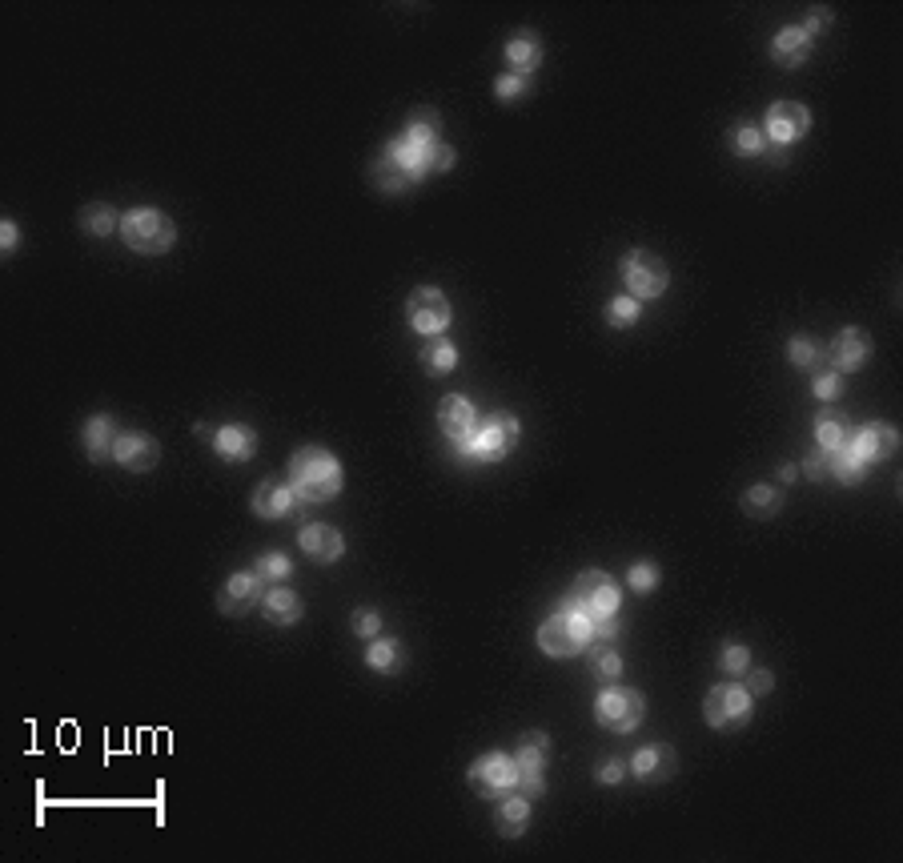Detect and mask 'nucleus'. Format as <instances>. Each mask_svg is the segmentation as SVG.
Segmentation results:
<instances>
[{
    "label": "nucleus",
    "mask_w": 903,
    "mask_h": 863,
    "mask_svg": "<svg viewBox=\"0 0 903 863\" xmlns=\"http://www.w3.org/2000/svg\"><path fill=\"white\" fill-rule=\"evenodd\" d=\"M414 181H426L430 173H442V169H454L458 153L442 141V117L434 109H418L406 125V133L398 141H390L386 149Z\"/></svg>",
    "instance_id": "1"
},
{
    "label": "nucleus",
    "mask_w": 903,
    "mask_h": 863,
    "mask_svg": "<svg viewBox=\"0 0 903 863\" xmlns=\"http://www.w3.org/2000/svg\"><path fill=\"white\" fill-rule=\"evenodd\" d=\"M289 482L297 502H330L342 494V462L322 446H301L289 458Z\"/></svg>",
    "instance_id": "2"
},
{
    "label": "nucleus",
    "mask_w": 903,
    "mask_h": 863,
    "mask_svg": "<svg viewBox=\"0 0 903 863\" xmlns=\"http://www.w3.org/2000/svg\"><path fill=\"white\" fill-rule=\"evenodd\" d=\"M518 438H522V422H518L514 414L498 410V414H490L462 446H454V454H458L462 462H502V458L518 446Z\"/></svg>",
    "instance_id": "3"
},
{
    "label": "nucleus",
    "mask_w": 903,
    "mask_h": 863,
    "mask_svg": "<svg viewBox=\"0 0 903 863\" xmlns=\"http://www.w3.org/2000/svg\"><path fill=\"white\" fill-rule=\"evenodd\" d=\"M619 603H623V595H619V587H615V579H611L607 570H582L578 579L570 583L566 599H562V607L586 615L590 623L619 615Z\"/></svg>",
    "instance_id": "4"
},
{
    "label": "nucleus",
    "mask_w": 903,
    "mask_h": 863,
    "mask_svg": "<svg viewBox=\"0 0 903 863\" xmlns=\"http://www.w3.org/2000/svg\"><path fill=\"white\" fill-rule=\"evenodd\" d=\"M594 643V623L570 607H562L558 615H550L542 627H538V647L550 655V659H570V655H582L586 647Z\"/></svg>",
    "instance_id": "5"
},
{
    "label": "nucleus",
    "mask_w": 903,
    "mask_h": 863,
    "mask_svg": "<svg viewBox=\"0 0 903 863\" xmlns=\"http://www.w3.org/2000/svg\"><path fill=\"white\" fill-rule=\"evenodd\" d=\"M121 237H125L129 249L157 257V253H169V249H173L177 225H173L165 213H157L153 205H141V209H133V213L121 217Z\"/></svg>",
    "instance_id": "6"
},
{
    "label": "nucleus",
    "mask_w": 903,
    "mask_h": 863,
    "mask_svg": "<svg viewBox=\"0 0 903 863\" xmlns=\"http://www.w3.org/2000/svg\"><path fill=\"white\" fill-rule=\"evenodd\" d=\"M643 715H647V699L635 687L611 683L607 691H598V699H594V719L607 727V731H615V735H631L643 723Z\"/></svg>",
    "instance_id": "7"
},
{
    "label": "nucleus",
    "mask_w": 903,
    "mask_h": 863,
    "mask_svg": "<svg viewBox=\"0 0 903 863\" xmlns=\"http://www.w3.org/2000/svg\"><path fill=\"white\" fill-rule=\"evenodd\" d=\"M619 273H623V281H627L631 298H639V302L663 298V294H667V281H671L667 261H663L659 253H651V249H631V253L623 257Z\"/></svg>",
    "instance_id": "8"
},
{
    "label": "nucleus",
    "mask_w": 903,
    "mask_h": 863,
    "mask_svg": "<svg viewBox=\"0 0 903 863\" xmlns=\"http://www.w3.org/2000/svg\"><path fill=\"white\" fill-rule=\"evenodd\" d=\"M474 795L482 799H506L510 791H518V763L506 755V751H486L470 763L466 771Z\"/></svg>",
    "instance_id": "9"
},
{
    "label": "nucleus",
    "mask_w": 903,
    "mask_h": 863,
    "mask_svg": "<svg viewBox=\"0 0 903 863\" xmlns=\"http://www.w3.org/2000/svg\"><path fill=\"white\" fill-rule=\"evenodd\" d=\"M755 711V699L747 687H735V683H723V687H711L707 699H703V719L715 727V731H735L751 719Z\"/></svg>",
    "instance_id": "10"
},
{
    "label": "nucleus",
    "mask_w": 903,
    "mask_h": 863,
    "mask_svg": "<svg viewBox=\"0 0 903 863\" xmlns=\"http://www.w3.org/2000/svg\"><path fill=\"white\" fill-rule=\"evenodd\" d=\"M406 322L422 338H442L450 330V302L438 285H422L406 298Z\"/></svg>",
    "instance_id": "11"
},
{
    "label": "nucleus",
    "mask_w": 903,
    "mask_h": 863,
    "mask_svg": "<svg viewBox=\"0 0 903 863\" xmlns=\"http://www.w3.org/2000/svg\"><path fill=\"white\" fill-rule=\"evenodd\" d=\"M546 759H550V735L542 731H526L518 739V791L538 799L546 791Z\"/></svg>",
    "instance_id": "12"
},
{
    "label": "nucleus",
    "mask_w": 903,
    "mask_h": 863,
    "mask_svg": "<svg viewBox=\"0 0 903 863\" xmlns=\"http://www.w3.org/2000/svg\"><path fill=\"white\" fill-rule=\"evenodd\" d=\"M811 129V109L799 105V101H775L767 109V121H763V137L767 145H795L799 137H807Z\"/></svg>",
    "instance_id": "13"
},
{
    "label": "nucleus",
    "mask_w": 903,
    "mask_h": 863,
    "mask_svg": "<svg viewBox=\"0 0 903 863\" xmlns=\"http://www.w3.org/2000/svg\"><path fill=\"white\" fill-rule=\"evenodd\" d=\"M895 446H899V434H895L891 422H867V426L851 430V450H855V458H859L863 466L887 462V458L895 454Z\"/></svg>",
    "instance_id": "14"
},
{
    "label": "nucleus",
    "mask_w": 903,
    "mask_h": 863,
    "mask_svg": "<svg viewBox=\"0 0 903 863\" xmlns=\"http://www.w3.org/2000/svg\"><path fill=\"white\" fill-rule=\"evenodd\" d=\"M438 426H442V434H446L454 446H462V442L478 430V410H474V402H470L466 394H446L442 406H438Z\"/></svg>",
    "instance_id": "15"
},
{
    "label": "nucleus",
    "mask_w": 903,
    "mask_h": 863,
    "mask_svg": "<svg viewBox=\"0 0 903 863\" xmlns=\"http://www.w3.org/2000/svg\"><path fill=\"white\" fill-rule=\"evenodd\" d=\"M631 771H635V779H643V783H667V779H675V771H679V751H675L671 743L639 747L635 759H631Z\"/></svg>",
    "instance_id": "16"
},
{
    "label": "nucleus",
    "mask_w": 903,
    "mask_h": 863,
    "mask_svg": "<svg viewBox=\"0 0 903 863\" xmlns=\"http://www.w3.org/2000/svg\"><path fill=\"white\" fill-rule=\"evenodd\" d=\"M113 458H117V466H125V470H133V474H149V470L157 466V458H161V446H157L149 434L129 430V434H117Z\"/></svg>",
    "instance_id": "17"
},
{
    "label": "nucleus",
    "mask_w": 903,
    "mask_h": 863,
    "mask_svg": "<svg viewBox=\"0 0 903 863\" xmlns=\"http://www.w3.org/2000/svg\"><path fill=\"white\" fill-rule=\"evenodd\" d=\"M257 599H261V570H241L225 579L217 607H221V615H245Z\"/></svg>",
    "instance_id": "18"
},
{
    "label": "nucleus",
    "mask_w": 903,
    "mask_h": 863,
    "mask_svg": "<svg viewBox=\"0 0 903 863\" xmlns=\"http://www.w3.org/2000/svg\"><path fill=\"white\" fill-rule=\"evenodd\" d=\"M301 554L314 558V562H338L346 554V538L338 526H326V522H310L306 530H301Z\"/></svg>",
    "instance_id": "19"
},
{
    "label": "nucleus",
    "mask_w": 903,
    "mask_h": 863,
    "mask_svg": "<svg viewBox=\"0 0 903 863\" xmlns=\"http://www.w3.org/2000/svg\"><path fill=\"white\" fill-rule=\"evenodd\" d=\"M871 358V338L859 330V326H847L835 342H831V350H827V366L831 370H859L863 362Z\"/></svg>",
    "instance_id": "20"
},
{
    "label": "nucleus",
    "mask_w": 903,
    "mask_h": 863,
    "mask_svg": "<svg viewBox=\"0 0 903 863\" xmlns=\"http://www.w3.org/2000/svg\"><path fill=\"white\" fill-rule=\"evenodd\" d=\"M253 514L257 518H269V522H277V518H285L293 506H297V494H293V486H285V482H277V478H265V482H257L253 486Z\"/></svg>",
    "instance_id": "21"
},
{
    "label": "nucleus",
    "mask_w": 903,
    "mask_h": 863,
    "mask_svg": "<svg viewBox=\"0 0 903 863\" xmlns=\"http://www.w3.org/2000/svg\"><path fill=\"white\" fill-rule=\"evenodd\" d=\"M213 450L225 462H249L257 454V430L245 422H229V426L213 430Z\"/></svg>",
    "instance_id": "22"
},
{
    "label": "nucleus",
    "mask_w": 903,
    "mask_h": 863,
    "mask_svg": "<svg viewBox=\"0 0 903 863\" xmlns=\"http://www.w3.org/2000/svg\"><path fill=\"white\" fill-rule=\"evenodd\" d=\"M811 57V37L803 33V25H791V29H779L775 41H771V61L779 69H799L807 65Z\"/></svg>",
    "instance_id": "23"
},
{
    "label": "nucleus",
    "mask_w": 903,
    "mask_h": 863,
    "mask_svg": "<svg viewBox=\"0 0 903 863\" xmlns=\"http://www.w3.org/2000/svg\"><path fill=\"white\" fill-rule=\"evenodd\" d=\"M261 615H265L273 627H293L301 615H306V607H301V599H297L293 591L273 587V591H265V599H261Z\"/></svg>",
    "instance_id": "24"
},
{
    "label": "nucleus",
    "mask_w": 903,
    "mask_h": 863,
    "mask_svg": "<svg viewBox=\"0 0 903 863\" xmlns=\"http://www.w3.org/2000/svg\"><path fill=\"white\" fill-rule=\"evenodd\" d=\"M526 827H530V795L510 791L506 799H498V831L506 839H518L526 835Z\"/></svg>",
    "instance_id": "25"
},
{
    "label": "nucleus",
    "mask_w": 903,
    "mask_h": 863,
    "mask_svg": "<svg viewBox=\"0 0 903 863\" xmlns=\"http://www.w3.org/2000/svg\"><path fill=\"white\" fill-rule=\"evenodd\" d=\"M117 422L109 418V414H93L89 422H85V450H89V458L93 462H105L109 454H113V446H117Z\"/></svg>",
    "instance_id": "26"
},
{
    "label": "nucleus",
    "mask_w": 903,
    "mask_h": 863,
    "mask_svg": "<svg viewBox=\"0 0 903 863\" xmlns=\"http://www.w3.org/2000/svg\"><path fill=\"white\" fill-rule=\"evenodd\" d=\"M506 61L526 77V73H534L538 65H542V41H538V33H514L510 41H506Z\"/></svg>",
    "instance_id": "27"
},
{
    "label": "nucleus",
    "mask_w": 903,
    "mask_h": 863,
    "mask_svg": "<svg viewBox=\"0 0 903 863\" xmlns=\"http://www.w3.org/2000/svg\"><path fill=\"white\" fill-rule=\"evenodd\" d=\"M366 663H370V671H378V675H398V671L406 667V647H402L398 639H378V643L366 651Z\"/></svg>",
    "instance_id": "28"
},
{
    "label": "nucleus",
    "mask_w": 903,
    "mask_h": 863,
    "mask_svg": "<svg viewBox=\"0 0 903 863\" xmlns=\"http://www.w3.org/2000/svg\"><path fill=\"white\" fill-rule=\"evenodd\" d=\"M787 362L795 366V370H811V374H819V370H831L827 366V350H819L811 338H803V334H795L791 342H787Z\"/></svg>",
    "instance_id": "29"
},
{
    "label": "nucleus",
    "mask_w": 903,
    "mask_h": 863,
    "mask_svg": "<svg viewBox=\"0 0 903 863\" xmlns=\"http://www.w3.org/2000/svg\"><path fill=\"white\" fill-rule=\"evenodd\" d=\"M370 177H374V185H378L382 193H406L410 185H418V181H414V177H410V173H406V169H402V165H398V161H394L390 153H386L382 161H374Z\"/></svg>",
    "instance_id": "30"
},
{
    "label": "nucleus",
    "mask_w": 903,
    "mask_h": 863,
    "mask_svg": "<svg viewBox=\"0 0 903 863\" xmlns=\"http://www.w3.org/2000/svg\"><path fill=\"white\" fill-rule=\"evenodd\" d=\"M815 438H819V450H843V446H851L847 422H843L839 414H831V410H823V414L815 418Z\"/></svg>",
    "instance_id": "31"
},
{
    "label": "nucleus",
    "mask_w": 903,
    "mask_h": 863,
    "mask_svg": "<svg viewBox=\"0 0 903 863\" xmlns=\"http://www.w3.org/2000/svg\"><path fill=\"white\" fill-rule=\"evenodd\" d=\"M422 366H426L430 374H450V370L458 366L454 342H446V338H426V346H422Z\"/></svg>",
    "instance_id": "32"
},
{
    "label": "nucleus",
    "mask_w": 903,
    "mask_h": 863,
    "mask_svg": "<svg viewBox=\"0 0 903 863\" xmlns=\"http://www.w3.org/2000/svg\"><path fill=\"white\" fill-rule=\"evenodd\" d=\"M863 470H867V466L855 458V450H851V446H843V450H827V474H831V478H839L843 486H855V482L863 478Z\"/></svg>",
    "instance_id": "33"
},
{
    "label": "nucleus",
    "mask_w": 903,
    "mask_h": 863,
    "mask_svg": "<svg viewBox=\"0 0 903 863\" xmlns=\"http://www.w3.org/2000/svg\"><path fill=\"white\" fill-rule=\"evenodd\" d=\"M727 141H731V153L735 157H767V137L755 125H735Z\"/></svg>",
    "instance_id": "34"
},
{
    "label": "nucleus",
    "mask_w": 903,
    "mask_h": 863,
    "mask_svg": "<svg viewBox=\"0 0 903 863\" xmlns=\"http://www.w3.org/2000/svg\"><path fill=\"white\" fill-rule=\"evenodd\" d=\"M81 229L93 233V237H109L113 229H121V221H117L113 205L97 201V205H85V209H81Z\"/></svg>",
    "instance_id": "35"
},
{
    "label": "nucleus",
    "mask_w": 903,
    "mask_h": 863,
    "mask_svg": "<svg viewBox=\"0 0 903 863\" xmlns=\"http://www.w3.org/2000/svg\"><path fill=\"white\" fill-rule=\"evenodd\" d=\"M779 506H783V498L775 494V486H751V490L743 494V510H747L751 518H775Z\"/></svg>",
    "instance_id": "36"
},
{
    "label": "nucleus",
    "mask_w": 903,
    "mask_h": 863,
    "mask_svg": "<svg viewBox=\"0 0 903 863\" xmlns=\"http://www.w3.org/2000/svg\"><path fill=\"white\" fill-rule=\"evenodd\" d=\"M590 647H594V643H590ZM590 675L602 679V683H615V679L623 675L619 651H615V647H594V651H590Z\"/></svg>",
    "instance_id": "37"
},
{
    "label": "nucleus",
    "mask_w": 903,
    "mask_h": 863,
    "mask_svg": "<svg viewBox=\"0 0 903 863\" xmlns=\"http://www.w3.org/2000/svg\"><path fill=\"white\" fill-rule=\"evenodd\" d=\"M639 314H643V306H639V298H631V294L607 302V326H615V330H631V326L639 322Z\"/></svg>",
    "instance_id": "38"
},
{
    "label": "nucleus",
    "mask_w": 903,
    "mask_h": 863,
    "mask_svg": "<svg viewBox=\"0 0 903 863\" xmlns=\"http://www.w3.org/2000/svg\"><path fill=\"white\" fill-rule=\"evenodd\" d=\"M659 579H663V574H659V562H651V558L635 562V566H631V574H627V583H631V591H635V595H651V591L659 587Z\"/></svg>",
    "instance_id": "39"
},
{
    "label": "nucleus",
    "mask_w": 903,
    "mask_h": 863,
    "mask_svg": "<svg viewBox=\"0 0 903 863\" xmlns=\"http://www.w3.org/2000/svg\"><path fill=\"white\" fill-rule=\"evenodd\" d=\"M719 667H723L727 675H747V671H751V647H743V643H723Z\"/></svg>",
    "instance_id": "40"
},
{
    "label": "nucleus",
    "mask_w": 903,
    "mask_h": 863,
    "mask_svg": "<svg viewBox=\"0 0 903 863\" xmlns=\"http://www.w3.org/2000/svg\"><path fill=\"white\" fill-rule=\"evenodd\" d=\"M811 390H815V398H819V402H835V398L843 394V378H839V370H819Z\"/></svg>",
    "instance_id": "41"
},
{
    "label": "nucleus",
    "mask_w": 903,
    "mask_h": 863,
    "mask_svg": "<svg viewBox=\"0 0 903 863\" xmlns=\"http://www.w3.org/2000/svg\"><path fill=\"white\" fill-rule=\"evenodd\" d=\"M526 89H530V81H526L522 73H506V77L494 81V97H498V101H514V97H522Z\"/></svg>",
    "instance_id": "42"
},
{
    "label": "nucleus",
    "mask_w": 903,
    "mask_h": 863,
    "mask_svg": "<svg viewBox=\"0 0 903 863\" xmlns=\"http://www.w3.org/2000/svg\"><path fill=\"white\" fill-rule=\"evenodd\" d=\"M257 570H261V579H285V574L293 570V562H289L281 550H269V554L257 562Z\"/></svg>",
    "instance_id": "43"
},
{
    "label": "nucleus",
    "mask_w": 903,
    "mask_h": 863,
    "mask_svg": "<svg viewBox=\"0 0 903 863\" xmlns=\"http://www.w3.org/2000/svg\"><path fill=\"white\" fill-rule=\"evenodd\" d=\"M627 771H631V767H627V763H619V759H611V763H602V767H598V771H594V779H598V783H602V787H619V783H623V779H627Z\"/></svg>",
    "instance_id": "44"
},
{
    "label": "nucleus",
    "mask_w": 903,
    "mask_h": 863,
    "mask_svg": "<svg viewBox=\"0 0 903 863\" xmlns=\"http://www.w3.org/2000/svg\"><path fill=\"white\" fill-rule=\"evenodd\" d=\"M378 627H382V615L378 611H354V631H358V639H374L378 635Z\"/></svg>",
    "instance_id": "45"
},
{
    "label": "nucleus",
    "mask_w": 903,
    "mask_h": 863,
    "mask_svg": "<svg viewBox=\"0 0 903 863\" xmlns=\"http://www.w3.org/2000/svg\"><path fill=\"white\" fill-rule=\"evenodd\" d=\"M747 691H751V699L771 695L775 691V675L771 671H747Z\"/></svg>",
    "instance_id": "46"
},
{
    "label": "nucleus",
    "mask_w": 903,
    "mask_h": 863,
    "mask_svg": "<svg viewBox=\"0 0 903 863\" xmlns=\"http://www.w3.org/2000/svg\"><path fill=\"white\" fill-rule=\"evenodd\" d=\"M619 635V615H611V619H594V643H607V639H615Z\"/></svg>",
    "instance_id": "47"
},
{
    "label": "nucleus",
    "mask_w": 903,
    "mask_h": 863,
    "mask_svg": "<svg viewBox=\"0 0 903 863\" xmlns=\"http://www.w3.org/2000/svg\"><path fill=\"white\" fill-rule=\"evenodd\" d=\"M17 241H21V229H17V221H5V225H0V249H5V253H13V249H17Z\"/></svg>",
    "instance_id": "48"
},
{
    "label": "nucleus",
    "mask_w": 903,
    "mask_h": 863,
    "mask_svg": "<svg viewBox=\"0 0 903 863\" xmlns=\"http://www.w3.org/2000/svg\"><path fill=\"white\" fill-rule=\"evenodd\" d=\"M807 478H827V450H815L811 458H807Z\"/></svg>",
    "instance_id": "49"
},
{
    "label": "nucleus",
    "mask_w": 903,
    "mask_h": 863,
    "mask_svg": "<svg viewBox=\"0 0 903 863\" xmlns=\"http://www.w3.org/2000/svg\"><path fill=\"white\" fill-rule=\"evenodd\" d=\"M827 21H831V17H827V9H815V13H811V17H807V25H803V33H807V37H811V33H815V29H827Z\"/></svg>",
    "instance_id": "50"
},
{
    "label": "nucleus",
    "mask_w": 903,
    "mask_h": 863,
    "mask_svg": "<svg viewBox=\"0 0 903 863\" xmlns=\"http://www.w3.org/2000/svg\"><path fill=\"white\" fill-rule=\"evenodd\" d=\"M779 478H783V482H795V478H799V470H795V466H783V470H779Z\"/></svg>",
    "instance_id": "51"
}]
</instances>
